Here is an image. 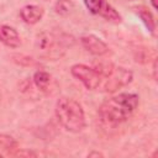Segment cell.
Returning a JSON list of instances; mask_svg holds the SVG:
<instances>
[{
  "mask_svg": "<svg viewBox=\"0 0 158 158\" xmlns=\"http://www.w3.org/2000/svg\"><path fill=\"white\" fill-rule=\"evenodd\" d=\"M139 96L135 93H122L105 100L99 110L98 118L104 128L112 130L125 122L136 111Z\"/></svg>",
  "mask_w": 158,
  "mask_h": 158,
  "instance_id": "1",
  "label": "cell"
},
{
  "mask_svg": "<svg viewBox=\"0 0 158 158\" xmlns=\"http://www.w3.org/2000/svg\"><path fill=\"white\" fill-rule=\"evenodd\" d=\"M136 12H137V15L139 16V19L142 20V22L144 23L146 28H147L151 33H154V30H156V21H154V17H153L152 12H151L146 6H137V7H136Z\"/></svg>",
  "mask_w": 158,
  "mask_h": 158,
  "instance_id": "10",
  "label": "cell"
},
{
  "mask_svg": "<svg viewBox=\"0 0 158 158\" xmlns=\"http://www.w3.org/2000/svg\"><path fill=\"white\" fill-rule=\"evenodd\" d=\"M0 158H1V154H0Z\"/></svg>",
  "mask_w": 158,
  "mask_h": 158,
  "instance_id": "20",
  "label": "cell"
},
{
  "mask_svg": "<svg viewBox=\"0 0 158 158\" xmlns=\"http://www.w3.org/2000/svg\"><path fill=\"white\" fill-rule=\"evenodd\" d=\"M114 65L115 64H112L111 62H109V60H104V59H99L98 62H95L94 63V69L101 75V78L104 77V78H106L109 74H110V72L112 70V68H114Z\"/></svg>",
  "mask_w": 158,
  "mask_h": 158,
  "instance_id": "13",
  "label": "cell"
},
{
  "mask_svg": "<svg viewBox=\"0 0 158 158\" xmlns=\"http://www.w3.org/2000/svg\"><path fill=\"white\" fill-rule=\"evenodd\" d=\"M73 6L74 4L72 0H58L54 5V10L59 15H68L72 11Z\"/></svg>",
  "mask_w": 158,
  "mask_h": 158,
  "instance_id": "14",
  "label": "cell"
},
{
  "mask_svg": "<svg viewBox=\"0 0 158 158\" xmlns=\"http://www.w3.org/2000/svg\"><path fill=\"white\" fill-rule=\"evenodd\" d=\"M133 79V74L130 69L123 67L114 65L110 74L106 77V83L104 85V90L106 93H115L121 88L128 85Z\"/></svg>",
  "mask_w": 158,
  "mask_h": 158,
  "instance_id": "5",
  "label": "cell"
},
{
  "mask_svg": "<svg viewBox=\"0 0 158 158\" xmlns=\"http://www.w3.org/2000/svg\"><path fill=\"white\" fill-rule=\"evenodd\" d=\"M73 37L64 32L43 31L36 37V52L44 59H59L73 46Z\"/></svg>",
  "mask_w": 158,
  "mask_h": 158,
  "instance_id": "3",
  "label": "cell"
},
{
  "mask_svg": "<svg viewBox=\"0 0 158 158\" xmlns=\"http://www.w3.org/2000/svg\"><path fill=\"white\" fill-rule=\"evenodd\" d=\"M80 43L89 53H91L93 56H96V57L106 56L110 52L109 46L100 37L91 35V33L83 35L80 37Z\"/></svg>",
  "mask_w": 158,
  "mask_h": 158,
  "instance_id": "6",
  "label": "cell"
},
{
  "mask_svg": "<svg viewBox=\"0 0 158 158\" xmlns=\"http://www.w3.org/2000/svg\"><path fill=\"white\" fill-rule=\"evenodd\" d=\"M0 42L9 48H17L21 44V37L14 27L2 25L0 26Z\"/></svg>",
  "mask_w": 158,
  "mask_h": 158,
  "instance_id": "8",
  "label": "cell"
},
{
  "mask_svg": "<svg viewBox=\"0 0 158 158\" xmlns=\"http://www.w3.org/2000/svg\"><path fill=\"white\" fill-rule=\"evenodd\" d=\"M44 15V10L38 5H26L20 10V16L22 21L27 25L38 23Z\"/></svg>",
  "mask_w": 158,
  "mask_h": 158,
  "instance_id": "7",
  "label": "cell"
},
{
  "mask_svg": "<svg viewBox=\"0 0 158 158\" xmlns=\"http://www.w3.org/2000/svg\"><path fill=\"white\" fill-rule=\"evenodd\" d=\"M0 147L4 148V149H6V151H9L10 154H11L14 151L19 149L17 148L19 147V143H17V141L14 137H11L9 135L0 133Z\"/></svg>",
  "mask_w": 158,
  "mask_h": 158,
  "instance_id": "12",
  "label": "cell"
},
{
  "mask_svg": "<svg viewBox=\"0 0 158 158\" xmlns=\"http://www.w3.org/2000/svg\"><path fill=\"white\" fill-rule=\"evenodd\" d=\"M32 80H33V84L36 85V88L38 90L43 91V93L49 94L52 91V89H53L54 79L46 70H37V72H35Z\"/></svg>",
  "mask_w": 158,
  "mask_h": 158,
  "instance_id": "9",
  "label": "cell"
},
{
  "mask_svg": "<svg viewBox=\"0 0 158 158\" xmlns=\"http://www.w3.org/2000/svg\"><path fill=\"white\" fill-rule=\"evenodd\" d=\"M100 15L106 21H110V22H114V23H120L122 21L121 15L110 4H106V2H104V5H102V9L100 11Z\"/></svg>",
  "mask_w": 158,
  "mask_h": 158,
  "instance_id": "11",
  "label": "cell"
},
{
  "mask_svg": "<svg viewBox=\"0 0 158 158\" xmlns=\"http://www.w3.org/2000/svg\"><path fill=\"white\" fill-rule=\"evenodd\" d=\"M54 111L58 122L68 132L78 133L86 127L84 109L73 98L60 96L56 102Z\"/></svg>",
  "mask_w": 158,
  "mask_h": 158,
  "instance_id": "2",
  "label": "cell"
},
{
  "mask_svg": "<svg viewBox=\"0 0 158 158\" xmlns=\"http://www.w3.org/2000/svg\"><path fill=\"white\" fill-rule=\"evenodd\" d=\"M151 2H152V6L154 9H157V0H151Z\"/></svg>",
  "mask_w": 158,
  "mask_h": 158,
  "instance_id": "18",
  "label": "cell"
},
{
  "mask_svg": "<svg viewBox=\"0 0 158 158\" xmlns=\"http://www.w3.org/2000/svg\"><path fill=\"white\" fill-rule=\"evenodd\" d=\"M70 74L77 80H79L88 90L98 89L101 83V75L93 67H89L86 64H81V63L73 64L70 67Z\"/></svg>",
  "mask_w": 158,
  "mask_h": 158,
  "instance_id": "4",
  "label": "cell"
},
{
  "mask_svg": "<svg viewBox=\"0 0 158 158\" xmlns=\"http://www.w3.org/2000/svg\"><path fill=\"white\" fill-rule=\"evenodd\" d=\"M11 154H12V156H16V157H19V156H20V157H22V156H25V157H35V156H36V153L32 152V151H27V149H22V151H21L20 148H19V151H16V152L14 151Z\"/></svg>",
  "mask_w": 158,
  "mask_h": 158,
  "instance_id": "17",
  "label": "cell"
},
{
  "mask_svg": "<svg viewBox=\"0 0 158 158\" xmlns=\"http://www.w3.org/2000/svg\"><path fill=\"white\" fill-rule=\"evenodd\" d=\"M83 1H84V5L86 6V9L94 15L100 14L102 5L105 2L104 0H83Z\"/></svg>",
  "mask_w": 158,
  "mask_h": 158,
  "instance_id": "15",
  "label": "cell"
},
{
  "mask_svg": "<svg viewBox=\"0 0 158 158\" xmlns=\"http://www.w3.org/2000/svg\"><path fill=\"white\" fill-rule=\"evenodd\" d=\"M12 60L16 62L20 65H26V67H32V65L36 64L35 59H32L31 57L25 56V54H14L12 56Z\"/></svg>",
  "mask_w": 158,
  "mask_h": 158,
  "instance_id": "16",
  "label": "cell"
},
{
  "mask_svg": "<svg viewBox=\"0 0 158 158\" xmlns=\"http://www.w3.org/2000/svg\"><path fill=\"white\" fill-rule=\"evenodd\" d=\"M90 156H102V154H101V153H98V152H94V153H90L89 157H90Z\"/></svg>",
  "mask_w": 158,
  "mask_h": 158,
  "instance_id": "19",
  "label": "cell"
}]
</instances>
